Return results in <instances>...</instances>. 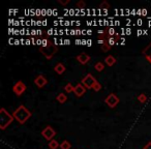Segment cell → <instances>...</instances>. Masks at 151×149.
Masks as SVG:
<instances>
[{"label": "cell", "instance_id": "obj_8", "mask_svg": "<svg viewBox=\"0 0 151 149\" xmlns=\"http://www.w3.org/2000/svg\"><path fill=\"white\" fill-rule=\"evenodd\" d=\"M34 83L38 88H43L47 85L48 81H47V79H46L45 76H43V74H38V76L34 79Z\"/></svg>", "mask_w": 151, "mask_h": 149}, {"label": "cell", "instance_id": "obj_7", "mask_svg": "<svg viewBox=\"0 0 151 149\" xmlns=\"http://www.w3.org/2000/svg\"><path fill=\"white\" fill-rule=\"evenodd\" d=\"M42 135H43V137L46 139V140L52 141L53 138L55 137V135H56V132L54 131V128H53V127L46 126L44 128V131L42 132Z\"/></svg>", "mask_w": 151, "mask_h": 149}, {"label": "cell", "instance_id": "obj_9", "mask_svg": "<svg viewBox=\"0 0 151 149\" xmlns=\"http://www.w3.org/2000/svg\"><path fill=\"white\" fill-rule=\"evenodd\" d=\"M74 94L77 95L78 97H80V96H82V95L85 94L86 87L83 85V84H78V85L76 86V87H74Z\"/></svg>", "mask_w": 151, "mask_h": 149}, {"label": "cell", "instance_id": "obj_3", "mask_svg": "<svg viewBox=\"0 0 151 149\" xmlns=\"http://www.w3.org/2000/svg\"><path fill=\"white\" fill-rule=\"evenodd\" d=\"M13 116L11 115L4 108L0 109V129H5L13 120Z\"/></svg>", "mask_w": 151, "mask_h": 149}, {"label": "cell", "instance_id": "obj_5", "mask_svg": "<svg viewBox=\"0 0 151 149\" xmlns=\"http://www.w3.org/2000/svg\"><path fill=\"white\" fill-rule=\"evenodd\" d=\"M119 101H120L119 97L117 96L116 94H114V93L109 94L105 99V103L107 104L108 107H110V108H115L119 104Z\"/></svg>", "mask_w": 151, "mask_h": 149}, {"label": "cell", "instance_id": "obj_20", "mask_svg": "<svg viewBox=\"0 0 151 149\" xmlns=\"http://www.w3.org/2000/svg\"><path fill=\"white\" fill-rule=\"evenodd\" d=\"M101 50H103V52H108V51L111 50V46L109 45V43L101 45Z\"/></svg>", "mask_w": 151, "mask_h": 149}, {"label": "cell", "instance_id": "obj_10", "mask_svg": "<svg viewBox=\"0 0 151 149\" xmlns=\"http://www.w3.org/2000/svg\"><path fill=\"white\" fill-rule=\"evenodd\" d=\"M77 60L81 64H87L90 60V56L88 54H86V53H81V54L77 56Z\"/></svg>", "mask_w": 151, "mask_h": 149}, {"label": "cell", "instance_id": "obj_16", "mask_svg": "<svg viewBox=\"0 0 151 149\" xmlns=\"http://www.w3.org/2000/svg\"><path fill=\"white\" fill-rule=\"evenodd\" d=\"M70 147H72V145H70V143L68 142V141H63V142L60 144V148L61 149H70Z\"/></svg>", "mask_w": 151, "mask_h": 149}, {"label": "cell", "instance_id": "obj_13", "mask_svg": "<svg viewBox=\"0 0 151 149\" xmlns=\"http://www.w3.org/2000/svg\"><path fill=\"white\" fill-rule=\"evenodd\" d=\"M56 99L58 101V103L64 104L66 101H67V97H66V95L64 94V93H59V94L56 96Z\"/></svg>", "mask_w": 151, "mask_h": 149}, {"label": "cell", "instance_id": "obj_18", "mask_svg": "<svg viewBox=\"0 0 151 149\" xmlns=\"http://www.w3.org/2000/svg\"><path fill=\"white\" fill-rule=\"evenodd\" d=\"M94 67H95V70H96L97 72H101V70H104V68H105V65H104L103 62H97Z\"/></svg>", "mask_w": 151, "mask_h": 149}, {"label": "cell", "instance_id": "obj_4", "mask_svg": "<svg viewBox=\"0 0 151 149\" xmlns=\"http://www.w3.org/2000/svg\"><path fill=\"white\" fill-rule=\"evenodd\" d=\"M96 80H95V78L92 76V74H86L85 77L83 78V80H82V83H83V85L85 86L86 88H88V89H93V86L95 85V83H96Z\"/></svg>", "mask_w": 151, "mask_h": 149}, {"label": "cell", "instance_id": "obj_23", "mask_svg": "<svg viewBox=\"0 0 151 149\" xmlns=\"http://www.w3.org/2000/svg\"><path fill=\"white\" fill-rule=\"evenodd\" d=\"M105 7H106V9H109V7H110V4L107 2V1H104V2L99 5V9H105Z\"/></svg>", "mask_w": 151, "mask_h": 149}, {"label": "cell", "instance_id": "obj_1", "mask_svg": "<svg viewBox=\"0 0 151 149\" xmlns=\"http://www.w3.org/2000/svg\"><path fill=\"white\" fill-rule=\"evenodd\" d=\"M58 51V47L48 38H44L42 40V47L40 48V52L44 55L47 59H52Z\"/></svg>", "mask_w": 151, "mask_h": 149}, {"label": "cell", "instance_id": "obj_6", "mask_svg": "<svg viewBox=\"0 0 151 149\" xmlns=\"http://www.w3.org/2000/svg\"><path fill=\"white\" fill-rule=\"evenodd\" d=\"M13 91L16 95L20 96V95H22L23 93L26 91V85H25L22 81H18L17 83L13 86Z\"/></svg>", "mask_w": 151, "mask_h": 149}, {"label": "cell", "instance_id": "obj_19", "mask_svg": "<svg viewBox=\"0 0 151 149\" xmlns=\"http://www.w3.org/2000/svg\"><path fill=\"white\" fill-rule=\"evenodd\" d=\"M138 101H140L141 104H144V103H146V101H147V96L144 94V93H142V94H140L138 96Z\"/></svg>", "mask_w": 151, "mask_h": 149}, {"label": "cell", "instance_id": "obj_22", "mask_svg": "<svg viewBox=\"0 0 151 149\" xmlns=\"http://www.w3.org/2000/svg\"><path fill=\"white\" fill-rule=\"evenodd\" d=\"M77 6L79 7V9H84V7L86 6V3L84 2L83 0H81V1H79V2L77 3Z\"/></svg>", "mask_w": 151, "mask_h": 149}, {"label": "cell", "instance_id": "obj_17", "mask_svg": "<svg viewBox=\"0 0 151 149\" xmlns=\"http://www.w3.org/2000/svg\"><path fill=\"white\" fill-rule=\"evenodd\" d=\"M64 90H65L67 93H70V92H74V87L70 83H68V84H66V85L64 86Z\"/></svg>", "mask_w": 151, "mask_h": 149}, {"label": "cell", "instance_id": "obj_11", "mask_svg": "<svg viewBox=\"0 0 151 149\" xmlns=\"http://www.w3.org/2000/svg\"><path fill=\"white\" fill-rule=\"evenodd\" d=\"M105 63L107 64L108 66H113L115 63H116V58L112 55H109L105 58Z\"/></svg>", "mask_w": 151, "mask_h": 149}, {"label": "cell", "instance_id": "obj_25", "mask_svg": "<svg viewBox=\"0 0 151 149\" xmlns=\"http://www.w3.org/2000/svg\"><path fill=\"white\" fill-rule=\"evenodd\" d=\"M70 2V0H58V3H60V4L62 5H65V4H68V3Z\"/></svg>", "mask_w": 151, "mask_h": 149}, {"label": "cell", "instance_id": "obj_12", "mask_svg": "<svg viewBox=\"0 0 151 149\" xmlns=\"http://www.w3.org/2000/svg\"><path fill=\"white\" fill-rule=\"evenodd\" d=\"M54 70L57 72L58 74H62L64 72H65V66L62 63H57L54 66Z\"/></svg>", "mask_w": 151, "mask_h": 149}, {"label": "cell", "instance_id": "obj_2", "mask_svg": "<svg viewBox=\"0 0 151 149\" xmlns=\"http://www.w3.org/2000/svg\"><path fill=\"white\" fill-rule=\"evenodd\" d=\"M13 116L20 124H25V122L31 117V113L24 105H20L17 110L13 111Z\"/></svg>", "mask_w": 151, "mask_h": 149}, {"label": "cell", "instance_id": "obj_26", "mask_svg": "<svg viewBox=\"0 0 151 149\" xmlns=\"http://www.w3.org/2000/svg\"><path fill=\"white\" fill-rule=\"evenodd\" d=\"M143 149H151V142H149V143H147L146 145L144 146V148Z\"/></svg>", "mask_w": 151, "mask_h": 149}, {"label": "cell", "instance_id": "obj_15", "mask_svg": "<svg viewBox=\"0 0 151 149\" xmlns=\"http://www.w3.org/2000/svg\"><path fill=\"white\" fill-rule=\"evenodd\" d=\"M58 147H60V144L56 140H52L49 142V148L50 149H57Z\"/></svg>", "mask_w": 151, "mask_h": 149}, {"label": "cell", "instance_id": "obj_27", "mask_svg": "<svg viewBox=\"0 0 151 149\" xmlns=\"http://www.w3.org/2000/svg\"><path fill=\"white\" fill-rule=\"evenodd\" d=\"M145 59H146L147 62H149V63L151 64V56H149V57H145Z\"/></svg>", "mask_w": 151, "mask_h": 149}, {"label": "cell", "instance_id": "obj_21", "mask_svg": "<svg viewBox=\"0 0 151 149\" xmlns=\"http://www.w3.org/2000/svg\"><path fill=\"white\" fill-rule=\"evenodd\" d=\"M101 89V83H99V82H96L95 83V85L93 86V90L94 91H99V90Z\"/></svg>", "mask_w": 151, "mask_h": 149}, {"label": "cell", "instance_id": "obj_14", "mask_svg": "<svg viewBox=\"0 0 151 149\" xmlns=\"http://www.w3.org/2000/svg\"><path fill=\"white\" fill-rule=\"evenodd\" d=\"M142 53L145 57H149V56H151V43L144 49V50H143Z\"/></svg>", "mask_w": 151, "mask_h": 149}, {"label": "cell", "instance_id": "obj_24", "mask_svg": "<svg viewBox=\"0 0 151 149\" xmlns=\"http://www.w3.org/2000/svg\"><path fill=\"white\" fill-rule=\"evenodd\" d=\"M115 43H116V40H115V38H114V37H113V36H112L111 38H110V40H109V45L112 47V46H114Z\"/></svg>", "mask_w": 151, "mask_h": 149}]
</instances>
